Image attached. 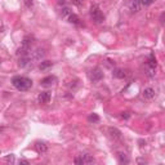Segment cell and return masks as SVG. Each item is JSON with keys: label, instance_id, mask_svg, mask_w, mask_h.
<instances>
[{"label": "cell", "instance_id": "cell-6", "mask_svg": "<svg viewBox=\"0 0 165 165\" xmlns=\"http://www.w3.org/2000/svg\"><path fill=\"white\" fill-rule=\"evenodd\" d=\"M108 133H110L111 138H114L115 141H120V139L122 138L121 132L119 130V129H116V128H108Z\"/></svg>", "mask_w": 165, "mask_h": 165}, {"label": "cell", "instance_id": "cell-12", "mask_svg": "<svg viewBox=\"0 0 165 165\" xmlns=\"http://www.w3.org/2000/svg\"><path fill=\"white\" fill-rule=\"evenodd\" d=\"M117 159H119V163L120 164H128L129 163V159L126 157L125 153H122V152H117Z\"/></svg>", "mask_w": 165, "mask_h": 165}, {"label": "cell", "instance_id": "cell-4", "mask_svg": "<svg viewBox=\"0 0 165 165\" xmlns=\"http://www.w3.org/2000/svg\"><path fill=\"white\" fill-rule=\"evenodd\" d=\"M75 164H79V165H85V164H94L96 163V160H94L93 156L90 155H81L79 157H76L75 160Z\"/></svg>", "mask_w": 165, "mask_h": 165}, {"label": "cell", "instance_id": "cell-7", "mask_svg": "<svg viewBox=\"0 0 165 165\" xmlns=\"http://www.w3.org/2000/svg\"><path fill=\"white\" fill-rule=\"evenodd\" d=\"M141 3H139V0H130V1L128 3V6H129V9L132 10L133 13H137L139 9H141Z\"/></svg>", "mask_w": 165, "mask_h": 165}, {"label": "cell", "instance_id": "cell-17", "mask_svg": "<svg viewBox=\"0 0 165 165\" xmlns=\"http://www.w3.org/2000/svg\"><path fill=\"white\" fill-rule=\"evenodd\" d=\"M153 1H155V0H139V3H141L142 5H151Z\"/></svg>", "mask_w": 165, "mask_h": 165}, {"label": "cell", "instance_id": "cell-23", "mask_svg": "<svg viewBox=\"0 0 165 165\" xmlns=\"http://www.w3.org/2000/svg\"><path fill=\"white\" fill-rule=\"evenodd\" d=\"M121 116H122V117H125V119H128V117H129V112H122Z\"/></svg>", "mask_w": 165, "mask_h": 165}, {"label": "cell", "instance_id": "cell-1", "mask_svg": "<svg viewBox=\"0 0 165 165\" xmlns=\"http://www.w3.org/2000/svg\"><path fill=\"white\" fill-rule=\"evenodd\" d=\"M12 84L19 92H27L32 88V80L26 76H14L12 79Z\"/></svg>", "mask_w": 165, "mask_h": 165}, {"label": "cell", "instance_id": "cell-16", "mask_svg": "<svg viewBox=\"0 0 165 165\" xmlns=\"http://www.w3.org/2000/svg\"><path fill=\"white\" fill-rule=\"evenodd\" d=\"M88 120H89L90 122H92V121L93 122H98V121H99V116H98L97 114H92L89 117H88Z\"/></svg>", "mask_w": 165, "mask_h": 165}, {"label": "cell", "instance_id": "cell-3", "mask_svg": "<svg viewBox=\"0 0 165 165\" xmlns=\"http://www.w3.org/2000/svg\"><path fill=\"white\" fill-rule=\"evenodd\" d=\"M102 79H103V72H102V70H101L99 67H96L94 70H92V71L89 72V80L92 83H98V81H101Z\"/></svg>", "mask_w": 165, "mask_h": 165}, {"label": "cell", "instance_id": "cell-10", "mask_svg": "<svg viewBox=\"0 0 165 165\" xmlns=\"http://www.w3.org/2000/svg\"><path fill=\"white\" fill-rule=\"evenodd\" d=\"M35 150L37 153H45L48 151V146L45 142H36L35 143Z\"/></svg>", "mask_w": 165, "mask_h": 165}, {"label": "cell", "instance_id": "cell-15", "mask_svg": "<svg viewBox=\"0 0 165 165\" xmlns=\"http://www.w3.org/2000/svg\"><path fill=\"white\" fill-rule=\"evenodd\" d=\"M53 65L50 61H44V62H41L40 63V66H39V68L41 70V71H44V70H47V68H49L50 66Z\"/></svg>", "mask_w": 165, "mask_h": 165}, {"label": "cell", "instance_id": "cell-9", "mask_svg": "<svg viewBox=\"0 0 165 165\" xmlns=\"http://www.w3.org/2000/svg\"><path fill=\"white\" fill-rule=\"evenodd\" d=\"M37 101H39V103H49V101H50V93L41 92L39 96H37Z\"/></svg>", "mask_w": 165, "mask_h": 165}, {"label": "cell", "instance_id": "cell-19", "mask_svg": "<svg viewBox=\"0 0 165 165\" xmlns=\"http://www.w3.org/2000/svg\"><path fill=\"white\" fill-rule=\"evenodd\" d=\"M5 161H8V163H14V155H8L5 157Z\"/></svg>", "mask_w": 165, "mask_h": 165}, {"label": "cell", "instance_id": "cell-8", "mask_svg": "<svg viewBox=\"0 0 165 165\" xmlns=\"http://www.w3.org/2000/svg\"><path fill=\"white\" fill-rule=\"evenodd\" d=\"M142 96L145 97L146 99H152V98L155 97V89H153V88H151V86L145 88V89H143V92H142Z\"/></svg>", "mask_w": 165, "mask_h": 165}, {"label": "cell", "instance_id": "cell-13", "mask_svg": "<svg viewBox=\"0 0 165 165\" xmlns=\"http://www.w3.org/2000/svg\"><path fill=\"white\" fill-rule=\"evenodd\" d=\"M112 75L115 76V78H117V79H124L125 76H126V73L122 71V70H120V68H117V70H115L114 72H112Z\"/></svg>", "mask_w": 165, "mask_h": 165}, {"label": "cell", "instance_id": "cell-22", "mask_svg": "<svg viewBox=\"0 0 165 165\" xmlns=\"http://www.w3.org/2000/svg\"><path fill=\"white\" fill-rule=\"evenodd\" d=\"M160 21H161V23H163V24H165V13H163V14H161Z\"/></svg>", "mask_w": 165, "mask_h": 165}, {"label": "cell", "instance_id": "cell-14", "mask_svg": "<svg viewBox=\"0 0 165 165\" xmlns=\"http://www.w3.org/2000/svg\"><path fill=\"white\" fill-rule=\"evenodd\" d=\"M79 17L76 16V14H73V13H71V14L68 16V22L70 23H73V24H80V22H79Z\"/></svg>", "mask_w": 165, "mask_h": 165}, {"label": "cell", "instance_id": "cell-20", "mask_svg": "<svg viewBox=\"0 0 165 165\" xmlns=\"http://www.w3.org/2000/svg\"><path fill=\"white\" fill-rule=\"evenodd\" d=\"M23 1H24V4H26L27 8H31V6H32V4H34L32 0H23Z\"/></svg>", "mask_w": 165, "mask_h": 165}, {"label": "cell", "instance_id": "cell-5", "mask_svg": "<svg viewBox=\"0 0 165 165\" xmlns=\"http://www.w3.org/2000/svg\"><path fill=\"white\" fill-rule=\"evenodd\" d=\"M155 70H156V59L153 57V54H150L148 62H147V73H148V76H153Z\"/></svg>", "mask_w": 165, "mask_h": 165}, {"label": "cell", "instance_id": "cell-18", "mask_svg": "<svg viewBox=\"0 0 165 165\" xmlns=\"http://www.w3.org/2000/svg\"><path fill=\"white\" fill-rule=\"evenodd\" d=\"M71 3L73 5H76V6H81L83 5V0H71Z\"/></svg>", "mask_w": 165, "mask_h": 165}, {"label": "cell", "instance_id": "cell-2", "mask_svg": "<svg viewBox=\"0 0 165 165\" xmlns=\"http://www.w3.org/2000/svg\"><path fill=\"white\" fill-rule=\"evenodd\" d=\"M90 17H92L93 21L97 23H102L104 21V14L102 13V10L99 9V6L97 4H93L90 6Z\"/></svg>", "mask_w": 165, "mask_h": 165}, {"label": "cell", "instance_id": "cell-11", "mask_svg": "<svg viewBox=\"0 0 165 165\" xmlns=\"http://www.w3.org/2000/svg\"><path fill=\"white\" fill-rule=\"evenodd\" d=\"M55 83V78L54 76H47V78H44L43 80H41V85L43 86H50L53 85V84Z\"/></svg>", "mask_w": 165, "mask_h": 165}, {"label": "cell", "instance_id": "cell-21", "mask_svg": "<svg viewBox=\"0 0 165 165\" xmlns=\"http://www.w3.org/2000/svg\"><path fill=\"white\" fill-rule=\"evenodd\" d=\"M18 164H24V165H29L30 163H29V160H26V159H19Z\"/></svg>", "mask_w": 165, "mask_h": 165}]
</instances>
